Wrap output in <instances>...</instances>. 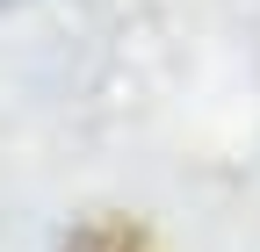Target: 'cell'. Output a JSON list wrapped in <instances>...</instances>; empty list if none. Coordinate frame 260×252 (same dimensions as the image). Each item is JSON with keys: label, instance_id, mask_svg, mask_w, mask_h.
Returning a JSON list of instances; mask_svg holds the SVG:
<instances>
[{"label": "cell", "instance_id": "obj_1", "mask_svg": "<svg viewBox=\"0 0 260 252\" xmlns=\"http://www.w3.org/2000/svg\"><path fill=\"white\" fill-rule=\"evenodd\" d=\"M58 252H152V238L130 224V216H87Z\"/></svg>", "mask_w": 260, "mask_h": 252}, {"label": "cell", "instance_id": "obj_2", "mask_svg": "<svg viewBox=\"0 0 260 252\" xmlns=\"http://www.w3.org/2000/svg\"><path fill=\"white\" fill-rule=\"evenodd\" d=\"M0 8H15V0H0Z\"/></svg>", "mask_w": 260, "mask_h": 252}]
</instances>
